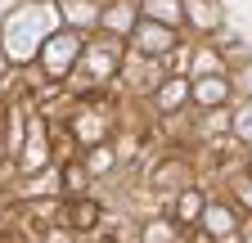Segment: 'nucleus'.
<instances>
[{
    "instance_id": "nucleus-10",
    "label": "nucleus",
    "mask_w": 252,
    "mask_h": 243,
    "mask_svg": "<svg viewBox=\"0 0 252 243\" xmlns=\"http://www.w3.org/2000/svg\"><path fill=\"white\" fill-rule=\"evenodd\" d=\"M194 212H198V194H189V198L180 203V216H194Z\"/></svg>"
},
{
    "instance_id": "nucleus-7",
    "label": "nucleus",
    "mask_w": 252,
    "mask_h": 243,
    "mask_svg": "<svg viewBox=\"0 0 252 243\" xmlns=\"http://www.w3.org/2000/svg\"><path fill=\"white\" fill-rule=\"evenodd\" d=\"M94 216H99V212H94L90 203H77V207H72V221H77V230H90V225H94Z\"/></svg>"
},
{
    "instance_id": "nucleus-5",
    "label": "nucleus",
    "mask_w": 252,
    "mask_h": 243,
    "mask_svg": "<svg viewBox=\"0 0 252 243\" xmlns=\"http://www.w3.org/2000/svg\"><path fill=\"white\" fill-rule=\"evenodd\" d=\"M203 225H207L212 234H230V230H234V216H230L225 207H207V212H203Z\"/></svg>"
},
{
    "instance_id": "nucleus-4",
    "label": "nucleus",
    "mask_w": 252,
    "mask_h": 243,
    "mask_svg": "<svg viewBox=\"0 0 252 243\" xmlns=\"http://www.w3.org/2000/svg\"><path fill=\"white\" fill-rule=\"evenodd\" d=\"M144 9H149V18H158V23H176V18H180V0H144Z\"/></svg>"
},
{
    "instance_id": "nucleus-3",
    "label": "nucleus",
    "mask_w": 252,
    "mask_h": 243,
    "mask_svg": "<svg viewBox=\"0 0 252 243\" xmlns=\"http://www.w3.org/2000/svg\"><path fill=\"white\" fill-rule=\"evenodd\" d=\"M135 41H140V50H149V54H162V50L171 45V32H167V23H144L140 32H135Z\"/></svg>"
},
{
    "instance_id": "nucleus-6",
    "label": "nucleus",
    "mask_w": 252,
    "mask_h": 243,
    "mask_svg": "<svg viewBox=\"0 0 252 243\" xmlns=\"http://www.w3.org/2000/svg\"><path fill=\"white\" fill-rule=\"evenodd\" d=\"M194 95H198L203 104H216L220 95H225V86H220L216 77H203V81H198V90H194Z\"/></svg>"
},
{
    "instance_id": "nucleus-8",
    "label": "nucleus",
    "mask_w": 252,
    "mask_h": 243,
    "mask_svg": "<svg viewBox=\"0 0 252 243\" xmlns=\"http://www.w3.org/2000/svg\"><path fill=\"white\" fill-rule=\"evenodd\" d=\"M180 95H185V86H162L158 104H162V108H171V104H180Z\"/></svg>"
},
{
    "instance_id": "nucleus-9",
    "label": "nucleus",
    "mask_w": 252,
    "mask_h": 243,
    "mask_svg": "<svg viewBox=\"0 0 252 243\" xmlns=\"http://www.w3.org/2000/svg\"><path fill=\"white\" fill-rule=\"evenodd\" d=\"M144 239H149V243H167V239H171V230H162V221H158V230H149Z\"/></svg>"
},
{
    "instance_id": "nucleus-2",
    "label": "nucleus",
    "mask_w": 252,
    "mask_h": 243,
    "mask_svg": "<svg viewBox=\"0 0 252 243\" xmlns=\"http://www.w3.org/2000/svg\"><path fill=\"white\" fill-rule=\"evenodd\" d=\"M41 59H45V68L59 77V72H68L72 68V59H77V36H50L45 45H41Z\"/></svg>"
},
{
    "instance_id": "nucleus-1",
    "label": "nucleus",
    "mask_w": 252,
    "mask_h": 243,
    "mask_svg": "<svg viewBox=\"0 0 252 243\" xmlns=\"http://www.w3.org/2000/svg\"><path fill=\"white\" fill-rule=\"evenodd\" d=\"M45 27H50V5H23V9H14V14L5 18V27H0L5 59H9V63H23V59L41 54Z\"/></svg>"
},
{
    "instance_id": "nucleus-11",
    "label": "nucleus",
    "mask_w": 252,
    "mask_h": 243,
    "mask_svg": "<svg viewBox=\"0 0 252 243\" xmlns=\"http://www.w3.org/2000/svg\"><path fill=\"white\" fill-rule=\"evenodd\" d=\"M50 243H68V234H50Z\"/></svg>"
}]
</instances>
